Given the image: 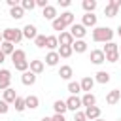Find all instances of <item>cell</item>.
<instances>
[{"label": "cell", "mask_w": 121, "mask_h": 121, "mask_svg": "<svg viewBox=\"0 0 121 121\" xmlns=\"http://www.w3.org/2000/svg\"><path fill=\"white\" fill-rule=\"evenodd\" d=\"M112 38H113V30L112 28H108V26H95L93 28V40L95 42L108 43V42H112Z\"/></svg>", "instance_id": "6da1fadb"}, {"label": "cell", "mask_w": 121, "mask_h": 121, "mask_svg": "<svg viewBox=\"0 0 121 121\" xmlns=\"http://www.w3.org/2000/svg\"><path fill=\"white\" fill-rule=\"evenodd\" d=\"M2 36H4V42H9V43H19L23 40V30L19 28H6L2 30Z\"/></svg>", "instance_id": "7a4b0ae2"}, {"label": "cell", "mask_w": 121, "mask_h": 121, "mask_svg": "<svg viewBox=\"0 0 121 121\" xmlns=\"http://www.w3.org/2000/svg\"><path fill=\"white\" fill-rule=\"evenodd\" d=\"M70 34L74 36V40H83V36L87 34V30H85V26L81 23H74L70 26Z\"/></svg>", "instance_id": "3957f363"}, {"label": "cell", "mask_w": 121, "mask_h": 121, "mask_svg": "<svg viewBox=\"0 0 121 121\" xmlns=\"http://www.w3.org/2000/svg\"><path fill=\"white\" fill-rule=\"evenodd\" d=\"M9 83H11V72L2 68L0 70V91H6L9 89Z\"/></svg>", "instance_id": "277c9868"}, {"label": "cell", "mask_w": 121, "mask_h": 121, "mask_svg": "<svg viewBox=\"0 0 121 121\" xmlns=\"http://www.w3.org/2000/svg\"><path fill=\"white\" fill-rule=\"evenodd\" d=\"M119 8H121V0H112V2L104 8V15H106V17H115Z\"/></svg>", "instance_id": "5b68a950"}, {"label": "cell", "mask_w": 121, "mask_h": 121, "mask_svg": "<svg viewBox=\"0 0 121 121\" xmlns=\"http://www.w3.org/2000/svg\"><path fill=\"white\" fill-rule=\"evenodd\" d=\"M81 106H83V104H81V98H79V96H74V95H72V96L66 100V108H68V110H72L74 113H76V112H79V108H81Z\"/></svg>", "instance_id": "8992f818"}, {"label": "cell", "mask_w": 121, "mask_h": 121, "mask_svg": "<svg viewBox=\"0 0 121 121\" xmlns=\"http://www.w3.org/2000/svg\"><path fill=\"white\" fill-rule=\"evenodd\" d=\"M91 62H93V64H102V62H106L104 51H102V49H93V51H91Z\"/></svg>", "instance_id": "52a82bcc"}, {"label": "cell", "mask_w": 121, "mask_h": 121, "mask_svg": "<svg viewBox=\"0 0 121 121\" xmlns=\"http://www.w3.org/2000/svg\"><path fill=\"white\" fill-rule=\"evenodd\" d=\"M119 98H121V91H119V89H112V91L106 95V102H108L110 106L117 104V102H119Z\"/></svg>", "instance_id": "ba28073f"}, {"label": "cell", "mask_w": 121, "mask_h": 121, "mask_svg": "<svg viewBox=\"0 0 121 121\" xmlns=\"http://www.w3.org/2000/svg\"><path fill=\"white\" fill-rule=\"evenodd\" d=\"M57 38H59V45H72V43L76 42L74 36H72L70 32H60Z\"/></svg>", "instance_id": "9c48e42d"}, {"label": "cell", "mask_w": 121, "mask_h": 121, "mask_svg": "<svg viewBox=\"0 0 121 121\" xmlns=\"http://www.w3.org/2000/svg\"><path fill=\"white\" fill-rule=\"evenodd\" d=\"M85 115H87V119H91V121H96V119H100V108H98V106L85 108Z\"/></svg>", "instance_id": "30bf717a"}, {"label": "cell", "mask_w": 121, "mask_h": 121, "mask_svg": "<svg viewBox=\"0 0 121 121\" xmlns=\"http://www.w3.org/2000/svg\"><path fill=\"white\" fill-rule=\"evenodd\" d=\"M36 36H38V30H36V26H34V25H26V26L23 28V38L36 40Z\"/></svg>", "instance_id": "8fae6325"}, {"label": "cell", "mask_w": 121, "mask_h": 121, "mask_svg": "<svg viewBox=\"0 0 121 121\" xmlns=\"http://www.w3.org/2000/svg\"><path fill=\"white\" fill-rule=\"evenodd\" d=\"M43 68H45V64H43V60H40V59H36V60H30V72H34L36 76L38 74H42L43 72Z\"/></svg>", "instance_id": "7c38bea8"}, {"label": "cell", "mask_w": 121, "mask_h": 121, "mask_svg": "<svg viewBox=\"0 0 121 121\" xmlns=\"http://www.w3.org/2000/svg\"><path fill=\"white\" fill-rule=\"evenodd\" d=\"M21 81H23V85H34L36 83V74L30 72V70H26V72H23Z\"/></svg>", "instance_id": "4fadbf2b"}, {"label": "cell", "mask_w": 121, "mask_h": 121, "mask_svg": "<svg viewBox=\"0 0 121 121\" xmlns=\"http://www.w3.org/2000/svg\"><path fill=\"white\" fill-rule=\"evenodd\" d=\"M81 104H83L85 108H91V106H96V96H95L93 93H85V95L81 96Z\"/></svg>", "instance_id": "5bb4252c"}, {"label": "cell", "mask_w": 121, "mask_h": 121, "mask_svg": "<svg viewBox=\"0 0 121 121\" xmlns=\"http://www.w3.org/2000/svg\"><path fill=\"white\" fill-rule=\"evenodd\" d=\"M42 15H43L45 19H49L51 23H53V21L59 17V15H57V8H53V6H47L45 9H42Z\"/></svg>", "instance_id": "9a60e30c"}, {"label": "cell", "mask_w": 121, "mask_h": 121, "mask_svg": "<svg viewBox=\"0 0 121 121\" xmlns=\"http://www.w3.org/2000/svg\"><path fill=\"white\" fill-rule=\"evenodd\" d=\"M25 104H26V108H30V110H36V108L40 106V98H38L36 95H28V96H25Z\"/></svg>", "instance_id": "2e32d148"}, {"label": "cell", "mask_w": 121, "mask_h": 121, "mask_svg": "<svg viewBox=\"0 0 121 121\" xmlns=\"http://www.w3.org/2000/svg\"><path fill=\"white\" fill-rule=\"evenodd\" d=\"M59 60H60V57H59L57 51H49V53L45 55V64H47V66H55Z\"/></svg>", "instance_id": "e0dca14e"}, {"label": "cell", "mask_w": 121, "mask_h": 121, "mask_svg": "<svg viewBox=\"0 0 121 121\" xmlns=\"http://www.w3.org/2000/svg\"><path fill=\"white\" fill-rule=\"evenodd\" d=\"M79 85H81V91H85V93H91L93 91V85H95V79L93 78H83L81 81H79Z\"/></svg>", "instance_id": "ac0fdd59"}, {"label": "cell", "mask_w": 121, "mask_h": 121, "mask_svg": "<svg viewBox=\"0 0 121 121\" xmlns=\"http://www.w3.org/2000/svg\"><path fill=\"white\" fill-rule=\"evenodd\" d=\"M23 60H26V53L23 49H15L13 55H11V62L17 64V62H23Z\"/></svg>", "instance_id": "d6986e66"}, {"label": "cell", "mask_w": 121, "mask_h": 121, "mask_svg": "<svg viewBox=\"0 0 121 121\" xmlns=\"http://www.w3.org/2000/svg\"><path fill=\"white\" fill-rule=\"evenodd\" d=\"M81 25H83L85 28H87V26H95V25H96V15H95V13H85Z\"/></svg>", "instance_id": "ffe728a7"}, {"label": "cell", "mask_w": 121, "mask_h": 121, "mask_svg": "<svg viewBox=\"0 0 121 121\" xmlns=\"http://www.w3.org/2000/svg\"><path fill=\"white\" fill-rule=\"evenodd\" d=\"M57 53H59V57H62V59H68V57L74 53V49H72V45H59Z\"/></svg>", "instance_id": "44dd1931"}, {"label": "cell", "mask_w": 121, "mask_h": 121, "mask_svg": "<svg viewBox=\"0 0 121 121\" xmlns=\"http://www.w3.org/2000/svg\"><path fill=\"white\" fill-rule=\"evenodd\" d=\"M72 74H74V70H72V66H68V64L60 66V70H59V76H60L62 79H70Z\"/></svg>", "instance_id": "7402d4cb"}, {"label": "cell", "mask_w": 121, "mask_h": 121, "mask_svg": "<svg viewBox=\"0 0 121 121\" xmlns=\"http://www.w3.org/2000/svg\"><path fill=\"white\" fill-rule=\"evenodd\" d=\"M15 98H17L15 89H11V87H9V89H6V91H4V98H2L4 102H8V104H9V102H15Z\"/></svg>", "instance_id": "603a6c76"}, {"label": "cell", "mask_w": 121, "mask_h": 121, "mask_svg": "<svg viewBox=\"0 0 121 121\" xmlns=\"http://www.w3.org/2000/svg\"><path fill=\"white\" fill-rule=\"evenodd\" d=\"M53 110H55V113H62V115H64V112L68 110V108H66V100H60V98H59V100H55Z\"/></svg>", "instance_id": "cb8c5ba5"}, {"label": "cell", "mask_w": 121, "mask_h": 121, "mask_svg": "<svg viewBox=\"0 0 121 121\" xmlns=\"http://www.w3.org/2000/svg\"><path fill=\"white\" fill-rule=\"evenodd\" d=\"M59 17L62 19V23H64L66 26H72V25H74V13H72V11H64V13H60Z\"/></svg>", "instance_id": "d4e9b609"}, {"label": "cell", "mask_w": 121, "mask_h": 121, "mask_svg": "<svg viewBox=\"0 0 121 121\" xmlns=\"http://www.w3.org/2000/svg\"><path fill=\"white\" fill-rule=\"evenodd\" d=\"M45 47L51 49V51H55V49L59 47V38H57V36H47V40H45Z\"/></svg>", "instance_id": "484cf974"}, {"label": "cell", "mask_w": 121, "mask_h": 121, "mask_svg": "<svg viewBox=\"0 0 121 121\" xmlns=\"http://www.w3.org/2000/svg\"><path fill=\"white\" fill-rule=\"evenodd\" d=\"M72 49H74L76 53H85V51H87V43H85L83 40H76V42L72 43Z\"/></svg>", "instance_id": "4316f807"}, {"label": "cell", "mask_w": 121, "mask_h": 121, "mask_svg": "<svg viewBox=\"0 0 121 121\" xmlns=\"http://www.w3.org/2000/svg\"><path fill=\"white\" fill-rule=\"evenodd\" d=\"M104 55H110V53H119V45L117 43H113V42H108L106 45H104Z\"/></svg>", "instance_id": "83f0119b"}, {"label": "cell", "mask_w": 121, "mask_h": 121, "mask_svg": "<svg viewBox=\"0 0 121 121\" xmlns=\"http://www.w3.org/2000/svg\"><path fill=\"white\" fill-rule=\"evenodd\" d=\"M83 9H85V13H93L95 9H96V2L95 0H83Z\"/></svg>", "instance_id": "f1b7e54d"}, {"label": "cell", "mask_w": 121, "mask_h": 121, "mask_svg": "<svg viewBox=\"0 0 121 121\" xmlns=\"http://www.w3.org/2000/svg\"><path fill=\"white\" fill-rule=\"evenodd\" d=\"M9 15H11L13 19H21V17L25 15V9H23V8H21V4H19V6H15V8H11V9H9Z\"/></svg>", "instance_id": "f546056e"}, {"label": "cell", "mask_w": 121, "mask_h": 121, "mask_svg": "<svg viewBox=\"0 0 121 121\" xmlns=\"http://www.w3.org/2000/svg\"><path fill=\"white\" fill-rule=\"evenodd\" d=\"M0 51H2L4 55H13L15 47H13V43H9V42H2V45H0Z\"/></svg>", "instance_id": "4dcf8cb0"}, {"label": "cell", "mask_w": 121, "mask_h": 121, "mask_svg": "<svg viewBox=\"0 0 121 121\" xmlns=\"http://www.w3.org/2000/svg\"><path fill=\"white\" fill-rule=\"evenodd\" d=\"M95 81H98V83H108V81H110V74L104 72V70H100V72H96Z\"/></svg>", "instance_id": "1f68e13d"}, {"label": "cell", "mask_w": 121, "mask_h": 121, "mask_svg": "<svg viewBox=\"0 0 121 121\" xmlns=\"http://www.w3.org/2000/svg\"><path fill=\"white\" fill-rule=\"evenodd\" d=\"M68 91H70L74 96H78V93L81 91V85H79L78 81H70V83H68Z\"/></svg>", "instance_id": "d6a6232c"}, {"label": "cell", "mask_w": 121, "mask_h": 121, "mask_svg": "<svg viewBox=\"0 0 121 121\" xmlns=\"http://www.w3.org/2000/svg\"><path fill=\"white\" fill-rule=\"evenodd\" d=\"M51 26H53V30H60V32H62L64 28H66V25L62 23V19H60V17H57V19H55V21L51 23Z\"/></svg>", "instance_id": "836d02e7"}, {"label": "cell", "mask_w": 121, "mask_h": 121, "mask_svg": "<svg viewBox=\"0 0 121 121\" xmlns=\"http://www.w3.org/2000/svg\"><path fill=\"white\" fill-rule=\"evenodd\" d=\"M13 106H15V110H17V112H23V110L26 108L25 98H23V96H17V98H15V102H13Z\"/></svg>", "instance_id": "e575fe53"}, {"label": "cell", "mask_w": 121, "mask_h": 121, "mask_svg": "<svg viewBox=\"0 0 121 121\" xmlns=\"http://www.w3.org/2000/svg\"><path fill=\"white\" fill-rule=\"evenodd\" d=\"M45 40H47V36H43V34H38V36H36V40H34V45L42 49V47H45Z\"/></svg>", "instance_id": "d590c367"}, {"label": "cell", "mask_w": 121, "mask_h": 121, "mask_svg": "<svg viewBox=\"0 0 121 121\" xmlns=\"http://www.w3.org/2000/svg\"><path fill=\"white\" fill-rule=\"evenodd\" d=\"M21 8H23L25 11H26V9L32 11V9L36 8V2H34V0H23V2H21Z\"/></svg>", "instance_id": "8d00e7d4"}, {"label": "cell", "mask_w": 121, "mask_h": 121, "mask_svg": "<svg viewBox=\"0 0 121 121\" xmlns=\"http://www.w3.org/2000/svg\"><path fill=\"white\" fill-rule=\"evenodd\" d=\"M74 121H87L85 112H76V113H74Z\"/></svg>", "instance_id": "74e56055"}, {"label": "cell", "mask_w": 121, "mask_h": 121, "mask_svg": "<svg viewBox=\"0 0 121 121\" xmlns=\"http://www.w3.org/2000/svg\"><path fill=\"white\" fill-rule=\"evenodd\" d=\"M106 60H108V62H117V60H119V53H110V55H106Z\"/></svg>", "instance_id": "f35d334b"}, {"label": "cell", "mask_w": 121, "mask_h": 121, "mask_svg": "<svg viewBox=\"0 0 121 121\" xmlns=\"http://www.w3.org/2000/svg\"><path fill=\"white\" fill-rule=\"evenodd\" d=\"M8 110H9V106H8V102H4V100H0V115H4V113H8Z\"/></svg>", "instance_id": "ab89813d"}, {"label": "cell", "mask_w": 121, "mask_h": 121, "mask_svg": "<svg viewBox=\"0 0 121 121\" xmlns=\"http://www.w3.org/2000/svg\"><path fill=\"white\" fill-rule=\"evenodd\" d=\"M36 6H40L42 9H45V8L49 6V4H47V0H36Z\"/></svg>", "instance_id": "60d3db41"}, {"label": "cell", "mask_w": 121, "mask_h": 121, "mask_svg": "<svg viewBox=\"0 0 121 121\" xmlns=\"http://www.w3.org/2000/svg\"><path fill=\"white\" fill-rule=\"evenodd\" d=\"M51 121H66V119H64V115H62V113H55V115L51 117Z\"/></svg>", "instance_id": "b9f144b4"}, {"label": "cell", "mask_w": 121, "mask_h": 121, "mask_svg": "<svg viewBox=\"0 0 121 121\" xmlns=\"http://www.w3.org/2000/svg\"><path fill=\"white\" fill-rule=\"evenodd\" d=\"M59 4H60L62 8H68V6H70V0H59Z\"/></svg>", "instance_id": "7bdbcfd3"}, {"label": "cell", "mask_w": 121, "mask_h": 121, "mask_svg": "<svg viewBox=\"0 0 121 121\" xmlns=\"http://www.w3.org/2000/svg\"><path fill=\"white\" fill-rule=\"evenodd\" d=\"M8 6H9V8H15V6H19V4H17V0H8Z\"/></svg>", "instance_id": "ee69618b"}, {"label": "cell", "mask_w": 121, "mask_h": 121, "mask_svg": "<svg viewBox=\"0 0 121 121\" xmlns=\"http://www.w3.org/2000/svg\"><path fill=\"white\" fill-rule=\"evenodd\" d=\"M4 60H6V55H4V53H2V51H0V64H2V62H4Z\"/></svg>", "instance_id": "f6af8a7d"}, {"label": "cell", "mask_w": 121, "mask_h": 121, "mask_svg": "<svg viewBox=\"0 0 121 121\" xmlns=\"http://www.w3.org/2000/svg\"><path fill=\"white\" fill-rule=\"evenodd\" d=\"M2 42H4V36H2V32H0V45H2Z\"/></svg>", "instance_id": "bcb514c9"}, {"label": "cell", "mask_w": 121, "mask_h": 121, "mask_svg": "<svg viewBox=\"0 0 121 121\" xmlns=\"http://www.w3.org/2000/svg\"><path fill=\"white\" fill-rule=\"evenodd\" d=\"M117 34H119V36H121V25H119V26H117Z\"/></svg>", "instance_id": "7dc6e473"}, {"label": "cell", "mask_w": 121, "mask_h": 121, "mask_svg": "<svg viewBox=\"0 0 121 121\" xmlns=\"http://www.w3.org/2000/svg\"><path fill=\"white\" fill-rule=\"evenodd\" d=\"M42 121H51V117H43V119H42Z\"/></svg>", "instance_id": "c3c4849f"}, {"label": "cell", "mask_w": 121, "mask_h": 121, "mask_svg": "<svg viewBox=\"0 0 121 121\" xmlns=\"http://www.w3.org/2000/svg\"><path fill=\"white\" fill-rule=\"evenodd\" d=\"M119 55H121V45H119Z\"/></svg>", "instance_id": "681fc988"}, {"label": "cell", "mask_w": 121, "mask_h": 121, "mask_svg": "<svg viewBox=\"0 0 121 121\" xmlns=\"http://www.w3.org/2000/svg\"><path fill=\"white\" fill-rule=\"evenodd\" d=\"M96 121H104V119H96Z\"/></svg>", "instance_id": "f907efd6"}, {"label": "cell", "mask_w": 121, "mask_h": 121, "mask_svg": "<svg viewBox=\"0 0 121 121\" xmlns=\"http://www.w3.org/2000/svg\"><path fill=\"white\" fill-rule=\"evenodd\" d=\"M117 121H121V119H117Z\"/></svg>", "instance_id": "816d5d0a"}]
</instances>
